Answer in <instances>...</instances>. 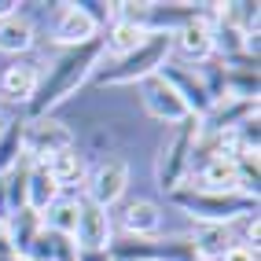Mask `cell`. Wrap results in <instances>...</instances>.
Masks as SVG:
<instances>
[{
  "label": "cell",
  "instance_id": "obj_26",
  "mask_svg": "<svg viewBox=\"0 0 261 261\" xmlns=\"http://www.w3.org/2000/svg\"><path fill=\"white\" fill-rule=\"evenodd\" d=\"M15 8H19L15 0H0V19H8V15H15Z\"/></svg>",
  "mask_w": 261,
  "mask_h": 261
},
{
  "label": "cell",
  "instance_id": "obj_1",
  "mask_svg": "<svg viewBox=\"0 0 261 261\" xmlns=\"http://www.w3.org/2000/svg\"><path fill=\"white\" fill-rule=\"evenodd\" d=\"M103 63V48L99 41H89L81 48H63L56 59L48 63V70H41L37 92L26 103V118H44L59 107L66 96H74L85 81L96 74V66Z\"/></svg>",
  "mask_w": 261,
  "mask_h": 261
},
{
  "label": "cell",
  "instance_id": "obj_10",
  "mask_svg": "<svg viewBox=\"0 0 261 261\" xmlns=\"http://www.w3.org/2000/svg\"><path fill=\"white\" fill-rule=\"evenodd\" d=\"M140 103H144V111L154 118V121H162V125H180V121H188V111H184V103L180 96L169 89V81L166 77H147L140 81Z\"/></svg>",
  "mask_w": 261,
  "mask_h": 261
},
{
  "label": "cell",
  "instance_id": "obj_11",
  "mask_svg": "<svg viewBox=\"0 0 261 261\" xmlns=\"http://www.w3.org/2000/svg\"><path fill=\"white\" fill-rule=\"evenodd\" d=\"M51 41H56L59 48H81L89 41H99V26L81 11V4H56Z\"/></svg>",
  "mask_w": 261,
  "mask_h": 261
},
{
  "label": "cell",
  "instance_id": "obj_17",
  "mask_svg": "<svg viewBox=\"0 0 261 261\" xmlns=\"http://www.w3.org/2000/svg\"><path fill=\"white\" fill-rule=\"evenodd\" d=\"M59 195H63V188L51 180V173H48L41 162H30V177H26V210H33V214L41 217Z\"/></svg>",
  "mask_w": 261,
  "mask_h": 261
},
{
  "label": "cell",
  "instance_id": "obj_28",
  "mask_svg": "<svg viewBox=\"0 0 261 261\" xmlns=\"http://www.w3.org/2000/svg\"><path fill=\"white\" fill-rule=\"evenodd\" d=\"M0 129H4V114H0Z\"/></svg>",
  "mask_w": 261,
  "mask_h": 261
},
{
  "label": "cell",
  "instance_id": "obj_13",
  "mask_svg": "<svg viewBox=\"0 0 261 261\" xmlns=\"http://www.w3.org/2000/svg\"><path fill=\"white\" fill-rule=\"evenodd\" d=\"M121 236L129 239H154L162 232V206L151 202V199H136V202H125L121 206Z\"/></svg>",
  "mask_w": 261,
  "mask_h": 261
},
{
  "label": "cell",
  "instance_id": "obj_25",
  "mask_svg": "<svg viewBox=\"0 0 261 261\" xmlns=\"http://www.w3.org/2000/svg\"><path fill=\"white\" fill-rule=\"evenodd\" d=\"M0 257H11V239H8V228L0 224Z\"/></svg>",
  "mask_w": 261,
  "mask_h": 261
},
{
  "label": "cell",
  "instance_id": "obj_12",
  "mask_svg": "<svg viewBox=\"0 0 261 261\" xmlns=\"http://www.w3.org/2000/svg\"><path fill=\"white\" fill-rule=\"evenodd\" d=\"M250 114H257V99H217V103H210V111L199 118V133L202 136H224V133H232L239 121H247Z\"/></svg>",
  "mask_w": 261,
  "mask_h": 261
},
{
  "label": "cell",
  "instance_id": "obj_15",
  "mask_svg": "<svg viewBox=\"0 0 261 261\" xmlns=\"http://www.w3.org/2000/svg\"><path fill=\"white\" fill-rule=\"evenodd\" d=\"M151 37V30L144 26H133V22H121L114 19L107 30H103V37H99V48H103V59L114 63V59H125L129 51H136L144 41Z\"/></svg>",
  "mask_w": 261,
  "mask_h": 261
},
{
  "label": "cell",
  "instance_id": "obj_4",
  "mask_svg": "<svg viewBox=\"0 0 261 261\" xmlns=\"http://www.w3.org/2000/svg\"><path fill=\"white\" fill-rule=\"evenodd\" d=\"M169 199L195 224H224V228H232L236 221L257 214V199H247V195H210V191L180 188V191H173Z\"/></svg>",
  "mask_w": 261,
  "mask_h": 261
},
{
  "label": "cell",
  "instance_id": "obj_27",
  "mask_svg": "<svg viewBox=\"0 0 261 261\" xmlns=\"http://www.w3.org/2000/svg\"><path fill=\"white\" fill-rule=\"evenodd\" d=\"M173 261H202V257H195V254L188 250V254H180V257H173Z\"/></svg>",
  "mask_w": 261,
  "mask_h": 261
},
{
  "label": "cell",
  "instance_id": "obj_14",
  "mask_svg": "<svg viewBox=\"0 0 261 261\" xmlns=\"http://www.w3.org/2000/svg\"><path fill=\"white\" fill-rule=\"evenodd\" d=\"M37 81H41V66L37 63L15 59L11 66H4V74H0V96H4L8 103L26 107V103L33 99V92H37Z\"/></svg>",
  "mask_w": 261,
  "mask_h": 261
},
{
  "label": "cell",
  "instance_id": "obj_21",
  "mask_svg": "<svg viewBox=\"0 0 261 261\" xmlns=\"http://www.w3.org/2000/svg\"><path fill=\"white\" fill-rule=\"evenodd\" d=\"M4 228H8V239H11V254H15V257H26L30 243L37 239V232H41V217L22 206V210H15V214L4 221Z\"/></svg>",
  "mask_w": 261,
  "mask_h": 261
},
{
  "label": "cell",
  "instance_id": "obj_24",
  "mask_svg": "<svg viewBox=\"0 0 261 261\" xmlns=\"http://www.w3.org/2000/svg\"><path fill=\"white\" fill-rule=\"evenodd\" d=\"M11 217V206H8V188H4V177H0V224Z\"/></svg>",
  "mask_w": 261,
  "mask_h": 261
},
{
  "label": "cell",
  "instance_id": "obj_7",
  "mask_svg": "<svg viewBox=\"0 0 261 261\" xmlns=\"http://www.w3.org/2000/svg\"><path fill=\"white\" fill-rule=\"evenodd\" d=\"M129 188V162L125 159H103L89 169V177H85V199H92L96 206L103 210H111L114 202H121Z\"/></svg>",
  "mask_w": 261,
  "mask_h": 261
},
{
  "label": "cell",
  "instance_id": "obj_23",
  "mask_svg": "<svg viewBox=\"0 0 261 261\" xmlns=\"http://www.w3.org/2000/svg\"><path fill=\"white\" fill-rule=\"evenodd\" d=\"M221 261H257V254H254V250H247V247H232Z\"/></svg>",
  "mask_w": 261,
  "mask_h": 261
},
{
  "label": "cell",
  "instance_id": "obj_20",
  "mask_svg": "<svg viewBox=\"0 0 261 261\" xmlns=\"http://www.w3.org/2000/svg\"><path fill=\"white\" fill-rule=\"evenodd\" d=\"M26 154V114L22 118H4L0 129V177Z\"/></svg>",
  "mask_w": 261,
  "mask_h": 261
},
{
  "label": "cell",
  "instance_id": "obj_3",
  "mask_svg": "<svg viewBox=\"0 0 261 261\" xmlns=\"http://www.w3.org/2000/svg\"><path fill=\"white\" fill-rule=\"evenodd\" d=\"M166 59H169V33H151V37L136 51H129L125 59L96 66L92 77H96V85H111V89H114V85H140V81L159 74Z\"/></svg>",
  "mask_w": 261,
  "mask_h": 261
},
{
  "label": "cell",
  "instance_id": "obj_8",
  "mask_svg": "<svg viewBox=\"0 0 261 261\" xmlns=\"http://www.w3.org/2000/svg\"><path fill=\"white\" fill-rule=\"evenodd\" d=\"M159 77H166L169 81V89L180 96V103H184V111H188V118H202L206 111H210V92H206V85H202V74H195V70H188V66H180V63H173V59H166L162 63V70H159Z\"/></svg>",
  "mask_w": 261,
  "mask_h": 261
},
{
  "label": "cell",
  "instance_id": "obj_16",
  "mask_svg": "<svg viewBox=\"0 0 261 261\" xmlns=\"http://www.w3.org/2000/svg\"><path fill=\"white\" fill-rule=\"evenodd\" d=\"M191 243V254L202 257V261H221L236 247V232L224 228V224H195V232L188 236Z\"/></svg>",
  "mask_w": 261,
  "mask_h": 261
},
{
  "label": "cell",
  "instance_id": "obj_2",
  "mask_svg": "<svg viewBox=\"0 0 261 261\" xmlns=\"http://www.w3.org/2000/svg\"><path fill=\"white\" fill-rule=\"evenodd\" d=\"M195 136H199V121L188 118L180 125H169L166 140L159 144V154H154V180L166 195L180 191L188 173H191V151H195Z\"/></svg>",
  "mask_w": 261,
  "mask_h": 261
},
{
  "label": "cell",
  "instance_id": "obj_18",
  "mask_svg": "<svg viewBox=\"0 0 261 261\" xmlns=\"http://www.w3.org/2000/svg\"><path fill=\"white\" fill-rule=\"evenodd\" d=\"M48 173H51V180H56L59 188H63V195L70 188H77V184H85V177H89V166H85V159L77 154V147H70V151H59V154H51L48 162H41Z\"/></svg>",
  "mask_w": 261,
  "mask_h": 261
},
{
  "label": "cell",
  "instance_id": "obj_5",
  "mask_svg": "<svg viewBox=\"0 0 261 261\" xmlns=\"http://www.w3.org/2000/svg\"><path fill=\"white\" fill-rule=\"evenodd\" d=\"M114 239L111 210L96 206L92 199L77 195V224H74V247L77 254H107Z\"/></svg>",
  "mask_w": 261,
  "mask_h": 261
},
{
  "label": "cell",
  "instance_id": "obj_6",
  "mask_svg": "<svg viewBox=\"0 0 261 261\" xmlns=\"http://www.w3.org/2000/svg\"><path fill=\"white\" fill-rule=\"evenodd\" d=\"M70 147H77L70 125L56 121L51 114H44V118H26V159H30V162H48L51 154L70 151Z\"/></svg>",
  "mask_w": 261,
  "mask_h": 261
},
{
  "label": "cell",
  "instance_id": "obj_19",
  "mask_svg": "<svg viewBox=\"0 0 261 261\" xmlns=\"http://www.w3.org/2000/svg\"><path fill=\"white\" fill-rule=\"evenodd\" d=\"M33 22L26 19V15H8V19H0V51L4 56H22V51L33 48Z\"/></svg>",
  "mask_w": 261,
  "mask_h": 261
},
{
  "label": "cell",
  "instance_id": "obj_9",
  "mask_svg": "<svg viewBox=\"0 0 261 261\" xmlns=\"http://www.w3.org/2000/svg\"><path fill=\"white\" fill-rule=\"evenodd\" d=\"M169 51H177L184 63H210L214 59V26L210 15H195L191 22L169 33Z\"/></svg>",
  "mask_w": 261,
  "mask_h": 261
},
{
  "label": "cell",
  "instance_id": "obj_22",
  "mask_svg": "<svg viewBox=\"0 0 261 261\" xmlns=\"http://www.w3.org/2000/svg\"><path fill=\"white\" fill-rule=\"evenodd\" d=\"M74 224H77V195H59L41 214V228L44 232H56V236H70L74 239Z\"/></svg>",
  "mask_w": 261,
  "mask_h": 261
}]
</instances>
